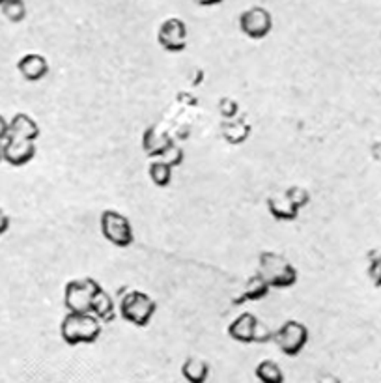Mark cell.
<instances>
[{"instance_id":"ba28073f","label":"cell","mask_w":381,"mask_h":383,"mask_svg":"<svg viewBox=\"0 0 381 383\" xmlns=\"http://www.w3.org/2000/svg\"><path fill=\"white\" fill-rule=\"evenodd\" d=\"M157 41L167 53H181L187 47V25L179 17H168L159 25Z\"/></svg>"},{"instance_id":"44dd1931","label":"cell","mask_w":381,"mask_h":383,"mask_svg":"<svg viewBox=\"0 0 381 383\" xmlns=\"http://www.w3.org/2000/svg\"><path fill=\"white\" fill-rule=\"evenodd\" d=\"M0 11H2V15L8 19L13 25H19L27 19V2L25 0H6L4 4L0 6Z\"/></svg>"},{"instance_id":"4fadbf2b","label":"cell","mask_w":381,"mask_h":383,"mask_svg":"<svg viewBox=\"0 0 381 383\" xmlns=\"http://www.w3.org/2000/svg\"><path fill=\"white\" fill-rule=\"evenodd\" d=\"M39 135H41V129L30 114H27V112L13 114V118L10 120V137L36 142L39 139Z\"/></svg>"},{"instance_id":"8992f818","label":"cell","mask_w":381,"mask_h":383,"mask_svg":"<svg viewBox=\"0 0 381 383\" xmlns=\"http://www.w3.org/2000/svg\"><path fill=\"white\" fill-rule=\"evenodd\" d=\"M273 340L279 350L288 357H296L303 351L308 342V329L305 323L297 320H288L280 325L273 335Z\"/></svg>"},{"instance_id":"7402d4cb","label":"cell","mask_w":381,"mask_h":383,"mask_svg":"<svg viewBox=\"0 0 381 383\" xmlns=\"http://www.w3.org/2000/svg\"><path fill=\"white\" fill-rule=\"evenodd\" d=\"M284 194L286 199L290 200L297 210H303V208H307V206L310 204V193H308L307 187H303V185H291V187H288V189L284 191Z\"/></svg>"},{"instance_id":"4316f807","label":"cell","mask_w":381,"mask_h":383,"mask_svg":"<svg viewBox=\"0 0 381 383\" xmlns=\"http://www.w3.org/2000/svg\"><path fill=\"white\" fill-rule=\"evenodd\" d=\"M10 137V120H6V116L0 114V140L4 142Z\"/></svg>"},{"instance_id":"f546056e","label":"cell","mask_w":381,"mask_h":383,"mask_svg":"<svg viewBox=\"0 0 381 383\" xmlns=\"http://www.w3.org/2000/svg\"><path fill=\"white\" fill-rule=\"evenodd\" d=\"M196 6H200V8H213V6L223 4L224 0H193Z\"/></svg>"},{"instance_id":"3957f363","label":"cell","mask_w":381,"mask_h":383,"mask_svg":"<svg viewBox=\"0 0 381 383\" xmlns=\"http://www.w3.org/2000/svg\"><path fill=\"white\" fill-rule=\"evenodd\" d=\"M157 311L155 300L140 290H129L120 300V316L137 328H146Z\"/></svg>"},{"instance_id":"d6a6232c","label":"cell","mask_w":381,"mask_h":383,"mask_svg":"<svg viewBox=\"0 0 381 383\" xmlns=\"http://www.w3.org/2000/svg\"><path fill=\"white\" fill-rule=\"evenodd\" d=\"M4 2H6V0H0V6H2V4H4Z\"/></svg>"},{"instance_id":"ffe728a7","label":"cell","mask_w":381,"mask_h":383,"mask_svg":"<svg viewBox=\"0 0 381 383\" xmlns=\"http://www.w3.org/2000/svg\"><path fill=\"white\" fill-rule=\"evenodd\" d=\"M256 374V378L260 379L262 383H284V372H282V368L277 365L275 361H262L254 370Z\"/></svg>"},{"instance_id":"7a4b0ae2","label":"cell","mask_w":381,"mask_h":383,"mask_svg":"<svg viewBox=\"0 0 381 383\" xmlns=\"http://www.w3.org/2000/svg\"><path fill=\"white\" fill-rule=\"evenodd\" d=\"M258 273L268 281L271 288H290L299 278V273L291 266V262L273 250H263L260 255Z\"/></svg>"},{"instance_id":"e0dca14e","label":"cell","mask_w":381,"mask_h":383,"mask_svg":"<svg viewBox=\"0 0 381 383\" xmlns=\"http://www.w3.org/2000/svg\"><path fill=\"white\" fill-rule=\"evenodd\" d=\"M181 376L187 383H206L209 376V365L200 357H187L181 365Z\"/></svg>"},{"instance_id":"d6986e66","label":"cell","mask_w":381,"mask_h":383,"mask_svg":"<svg viewBox=\"0 0 381 383\" xmlns=\"http://www.w3.org/2000/svg\"><path fill=\"white\" fill-rule=\"evenodd\" d=\"M148 176L153 182V185L165 189V187L172 184V167L167 165L162 159H155V161H151L148 165Z\"/></svg>"},{"instance_id":"9a60e30c","label":"cell","mask_w":381,"mask_h":383,"mask_svg":"<svg viewBox=\"0 0 381 383\" xmlns=\"http://www.w3.org/2000/svg\"><path fill=\"white\" fill-rule=\"evenodd\" d=\"M268 210L273 219L277 221H296L299 217V211L290 200L286 199L284 193H273L268 199Z\"/></svg>"},{"instance_id":"277c9868","label":"cell","mask_w":381,"mask_h":383,"mask_svg":"<svg viewBox=\"0 0 381 383\" xmlns=\"http://www.w3.org/2000/svg\"><path fill=\"white\" fill-rule=\"evenodd\" d=\"M99 228L103 238L112 243L114 247H120V249H125L129 245L133 243L134 234L133 227H131V221L127 217L120 213L116 210H105L99 217Z\"/></svg>"},{"instance_id":"6da1fadb","label":"cell","mask_w":381,"mask_h":383,"mask_svg":"<svg viewBox=\"0 0 381 383\" xmlns=\"http://www.w3.org/2000/svg\"><path fill=\"white\" fill-rule=\"evenodd\" d=\"M101 335V322L92 312H67L60 323V337L67 346L94 344Z\"/></svg>"},{"instance_id":"30bf717a","label":"cell","mask_w":381,"mask_h":383,"mask_svg":"<svg viewBox=\"0 0 381 383\" xmlns=\"http://www.w3.org/2000/svg\"><path fill=\"white\" fill-rule=\"evenodd\" d=\"M172 145H176L172 135L167 133V131H159L155 126L146 128L144 133H142V150L151 159H159Z\"/></svg>"},{"instance_id":"cb8c5ba5","label":"cell","mask_w":381,"mask_h":383,"mask_svg":"<svg viewBox=\"0 0 381 383\" xmlns=\"http://www.w3.org/2000/svg\"><path fill=\"white\" fill-rule=\"evenodd\" d=\"M219 114L223 116V120H232L240 114V103L232 98H221L219 100Z\"/></svg>"},{"instance_id":"4dcf8cb0","label":"cell","mask_w":381,"mask_h":383,"mask_svg":"<svg viewBox=\"0 0 381 383\" xmlns=\"http://www.w3.org/2000/svg\"><path fill=\"white\" fill-rule=\"evenodd\" d=\"M318 383H342L335 374H321L318 378Z\"/></svg>"},{"instance_id":"f1b7e54d","label":"cell","mask_w":381,"mask_h":383,"mask_svg":"<svg viewBox=\"0 0 381 383\" xmlns=\"http://www.w3.org/2000/svg\"><path fill=\"white\" fill-rule=\"evenodd\" d=\"M370 154L374 157V161L381 163V140H375L374 145H372V148H370Z\"/></svg>"},{"instance_id":"52a82bcc","label":"cell","mask_w":381,"mask_h":383,"mask_svg":"<svg viewBox=\"0 0 381 383\" xmlns=\"http://www.w3.org/2000/svg\"><path fill=\"white\" fill-rule=\"evenodd\" d=\"M240 30L251 39L268 38L273 30V15L263 6H252L240 13L237 19Z\"/></svg>"},{"instance_id":"7c38bea8","label":"cell","mask_w":381,"mask_h":383,"mask_svg":"<svg viewBox=\"0 0 381 383\" xmlns=\"http://www.w3.org/2000/svg\"><path fill=\"white\" fill-rule=\"evenodd\" d=\"M258 318L252 312H241L240 316L232 320L228 325L230 339L241 344H251L254 342V333H256Z\"/></svg>"},{"instance_id":"9c48e42d","label":"cell","mask_w":381,"mask_h":383,"mask_svg":"<svg viewBox=\"0 0 381 383\" xmlns=\"http://www.w3.org/2000/svg\"><path fill=\"white\" fill-rule=\"evenodd\" d=\"M36 157V145L32 140L8 137L4 140V161L11 167H25Z\"/></svg>"},{"instance_id":"8fae6325","label":"cell","mask_w":381,"mask_h":383,"mask_svg":"<svg viewBox=\"0 0 381 383\" xmlns=\"http://www.w3.org/2000/svg\"><path fill=\"white\" fill-rule=\"evenodd\" d=\"M17 72L21 73V77L28 83H38L49 73V62L43 55L39 53H28L21 56L17 62Z\"/></svg>"},{"instance_id":"d4e9b609","label":"cell","mask_w":381,"mask_h":383,"mask_svg":"<svg viewBox=\"0 0 381 383\" xmlns=\"http://www.w3.org/2000/svg\"><path fill=\"white\" fill-rule=\"evenodd\" d=\"M159 159H162V161L167 163V165H170L172 168L179 167V165H181V163H183V159H185V152H183V148H181V146L172 145L167 152H165V154H162L161 157H159Z\"/></svg>"},{"instance_id":"2e32d148","label":"cell","mask_w":381,"mask_h":383,"mask_svg":"<svg viewBox=\"0 0 381 383\" xmlns=\"http://www.w3.org/2000/svg\"><path fill=\"white\" fill-rule=\"evenodd\" d=\"M90 312L94 314L99 322H112L114 316H116V305H114V300L112 295L106 292V290L101 288L97 294L92 297V303H90Z\"/></svg>"},{"instance_id":"83f0119b","label":"cell","mask_w":381,"mask_h":383,"mask_svg":"<svg viewBox=\"0 0 381 383\" xmlns=\"http://www.w3.org/2000/svg\"><path fill=\"white\" fill-rule=\"evenodd\" d=\"M10 224H11L10 217H8V213H6V211L0 208V236H2L4 232H8Z\"/></svg>"},{"instance_id":"1f68e13d","label":"cell","mask_w":381,"mask_h":383,"mask_svg":"<svg viewBox=\"0 0 381 383\" xmlns=\"http://www.w3.org/2000/svg\"><path fill=\"white\" fill-rule=\"evenodd\" d=\"M0 163H4V142L0 140Z\"/></svg>"},{"instance_id":"5bb4252c","label":"cell","mask_w":381,"mask_h":383,"mask_svg":"<svg viewBox=\"0 0 381 383\" xmlns=\"http://www.w3.org/2000/svg\"><path fill=\"white\" fill-rule=\"evenodd\" d=\"M221 131H223L224 140H226L228 145L240 146L251 137L252 128L245 118L235 116L232 118V120H223V123H221Z\"/></svg>"},{"instance_id":"5b68a950","label":"cell","mask_w":381,"mask_h":383,"mask_svg":"<svg viewBox=\"0 0 381 383\" xmlns=\"http://www.w3.org/2000/svg\"><path fill=\"white\" fill-rule=\"evenodd\" d=\"M103 288L95 278H73L64 288V305L67 312H90V303L99 290Z\"/></svg>"},{"instance_id":"484cf974","label":"cell","mask_w":381,"mask_h":383,"mask_svg":"<svg viewBox=\"0 0 381 383\" xmlns=\"http://www.w3.org/2000/svg\"><path fill=\"white\" fill-rule=\"evenodd\" d=\"M273 335L269 331V328H265L260 320H258V325H256V333H254V342H268V340L273 339Z\"/></svg>"},{"instance_id":"ac0fdd59","label":"cell","mask_w":381,"mask_h":383,"mask_svg":"<svg viewBox=\"0 0 381 383\" xmlns=\"http://www.w3.org/2000/svg\"><path fill=\"white\" fill-rule=\"evenodd\" d=\"M271 286L268 284V281L260 275V273H254L252 277L247 278L245 290H243V297L235 300V303H243V301H260L263 297H268Z\"/></svg>"},{"instance_id":"603a6c76","label":"cell","mask_w":381,"mask_h":383,"mask_svg":"<svg viewBox=\"0 0 381 383\" xmlns=\"http://www.w3.org/2000/svg\"><path fill=\"white\" fill-rule=\"evenodd\" d=\"M368 278L374 286L381 288V253L372 250L368 253Z\"/></svg>"}]
</instances>
